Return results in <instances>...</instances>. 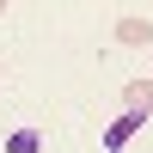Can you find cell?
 <instances>
[{
  "label": "cell",
  "mask_w": 153,
  "mask_h": 153,
  "mask_svg": "<svg viewBox=\"0 0 153 153\" xmlns=\"http://www.w3.org/2000/svg\"><path fill=\"white\" fill-rule=\"evenodd\" d=\"M110 37H117L123 49H147L153 43V19H147V12H123V19L110 25Z\"/></svg>",
  "instance_id": "1"
},
{
  "label": "cell",
  "mask_w": 153,
  "mask_h": 153,
  "mask_svg": "<svg viewBox=\"0 0 153 153\" xmlns=\"http://www.w3.org/2000/svg\"><path fill=\"white\" fill-rule=\"evenodd\" d=\"M123 110L147 123V110H153V80H129V86H123Z\"/></svg>",
  "instance_id": "2"
},
{
  "label": "cell",
  "mask_w": 153,
  "mask_h": 153,
  "mask_svg": "<svg viewBox=\"0 0 153 153\" xmlns=\"http://www.w3.org/2000/svg\"><path fill=\"white\" fill-rule=\"evenodd\" d=\"M135 129H141V117H129V110H123V117L104 129V147H110V153H123V147L135 141Z\"/></svg>",
  "instance_id": "3"
},
{
  "label": "cell",
  "mask_w": 153,
  "mask_h": 153,
  "mask_svg": "<svg viewBox=\"0 0 153 153\" xmlns=\"http://www.w3.org/2000/svg\"><path fill=\"white\" fill-rule=\"evenodd\" d=\"M6 153H43V135L37 129H12L6 135Z\"/></svg>",
  "instance_id": "4"
},
{
  "label": "cell",
  "mask_w": 153,
  "mask_h": 153,
  "mask_svg": "<svg viewBox=\"0 0 153 153\" xmlns=\"http://www.w3.org/2000/svg\"><path fill=\"white\" fill-rule=\"evenodd\" d=\"M0 19H6V0H0Z\"/></svg>",
  "instance_id": "5"
},
{
  "label": "cell",
  "mask_w": 153,
  "mask_h": 153,
  "mask_svg": "<svg viewBox=\"0 0 153 153\" xmlns=\"http://www.w3.org/2000/svg\"><path fill=\"white\" fill-rule=\"evenodd\" d=\"M0 74H6V68H0Z\"/></svg>",
  "instance_id": "6"
},
{
  "label": "cell",
  "mask_w": 153,
  "mask_h": 153,
  "mask_svg": "<svg viewBox=\"0 0 153 153\" xmlns=\"http://www.w3.org/2000/svg\"><path fill=\"white\" fill-rule=\"evenodd\" d=\"M147 80H153V74H147Z\"/></svg>",
  "instance_id": "7"
}]
</instances>
